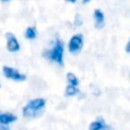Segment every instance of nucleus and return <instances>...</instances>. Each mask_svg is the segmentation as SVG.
<instances>
[{
  "label": "nucleus",
  "instance_id": "nucleus-1",
  "mask_svg": "<svg viewBox=\"0 0 130 130\" xmlns=\"http://www.w3.org/2000/svg\"><path fill=\"white\" fill-rule=\"evenodd\" d=\"M46 107V100L39 98L29 101L22 109V115L26 118H35L39 116Z\"/></svg>",
  "mask_w": 130,
  "mask_h": 130
},
{
  "label": "nucleus",
  "instance_id": "nucleus-2",
  "mask_svg": "<svg viewBox=\"0 0 130 130\" xmlns=\"http://www.w3.org/2000/svg\"><path fill=\"white\" fill-rule=\"evenodd\" d=\"M63 53H64L63 44L59 39H56L54 47L50 51H47L45 53V56L51 61H54L57 64L62 65L63 64Z\"/></svg>",
  "mask_w": 130,
  "mask_h": 130
},
{
  "label": "nucleus",
  "instance_id": "nucleus-3",
  "mask_svg": "<svg viewBox=\"0 0 130 130\" xmlns=\"http://www.w3.org/2000/svg\"><path fill=\"white\" fill-rule=\"evenodd\" d=\"M83 47V36L81 34H76L71 37L69 44H68V50L72 54H76L80 52V50Z\"/></svg>",
  "mask_w": 130,
  "mask_h": 130
},
{
  "label": "nucleus",
  "instance_id": "nucleus-4",
  "mask_svg": "<svg viewBox=\"0 0 130 130\" xmlns=\"http://www.w3.org/2000/svg\"><path fill=\"white\" fill-rule=\"evenodd\" d=\"M2 70H3V74L8 79H12L16 81H23L26 79V76L24 74L19 73L15 68H12L9 66H3Z\"/></svg>",
  "mask_w": 130,
  "mask_h": 130
},
{
  "label": "nucleus",
  "instance_id": "nucleus-5",
  "mask_svg": "<svg viewBox=\"0 0 130 130\" xmlns=\"http://www.w3.org/2000/svg\"><path fill=\"white\" fill-rule=\"evenodd\" d=\"M5 38L7 40V50L11 53H15L18 52L20 50V46L19 43L16 39V37L12 34V32H6L5 34Z\"/></svg>",
  "mask_w": 130,
  "mask_h": 130
},
{
  "label": "nucleus",
  "instance_id": "nucleus-6",
  "mask_svg": "<svg viewBox=\"0 0 130 130\" xmlns=\"http://www.w3.org/2000/svg\"><path fill=\"white\" fill-rule=\"evenodd\" d=\"M88 130H112L110 126H108L102 118H98L94 122H91Z\"/></svg>",
  "mask_w": 130,
  "mask_h": 130
},
{
  "label": "nucleus",
  "instance_id": "nucleus-7",
  "mask_svg": "<svg viewBox=\"0 0 130 130\" xmlns=\"http://www.w3.org/2000/svg\"><path fill=\"white\" fill-rule=\"evenodd\" d=\"M93 17H94V26L96 28H102L105 25V16L104 13L102 12V10L100 9H95L93 11Z\"/></svg>",
  "mask_w": 130,
  "mask_h": 130
},
{
  "label": "nucleus",
  "instance_id": "nucleus-8",
  "mask_svg": "<svg viewBox=\"0 0 130 130\" xmlns=\"http://www.w3.org/2000/svg\"><path fill=\"white\" fill-rule=\"evenodd\" d=\"M17 120V117L15 115H12L10 113H2L0 112V124L8 125L14 121Z\"/></svg>",
  "mask_w": 130,
  "mask_h": 130
},
{
  "label": "nucleus",
  "instance_id": "nucleus-9",
  "mask_svg": "<svg viewBox=\"0 0 130 130\" xmlns=\"http://www.w3.org/2000/svg\"><path fill=\"white\" fill-rule=\"evenodd\" d=\"M24 36H25V38L28 39V40H34V39L37 37V29H36L34 26H28V27L25 29Z\"/></svg>",
  "mask_w": 130,
  "mask_h": 130
},
{
  "label": "nucleus",
  "instance_id": "nucleus-10",
  "mask_svg": "<svg viewBox=\"0 0 130 130\" xmlns=\"http://www.w3.org/2000/svg\"><path fill=\"white\" fill-rule=\"evenodd\" d=\"M79 92L77 86H74V85H71V84H68L66 86V89H65V94L67 96H72V95H75Z\"/></svg>",
  "mask_w": 130,
  "mask_h": 130
},
{
  "label": "nucleus",
  "instance_id": "nucleus-11",
  "mask_svg": "<svg viewBox=\"0 0 130 130\" xmlns=\"http://www.w3.org/2000/svg\"><path fill=\"white\" fill-rule=\"evenodd\" d=\"M66 77H67L68 84H71V85H74V86H78L79 81H78V78L75 76V74L69 72V73L66 74Z\"/></svg>",
  "mask_w": 130,
  "mask_h": 130
},
{
  "label": "nucleus",
  "instance_id": "nucleus-12",
  "mask_svg": "<svg viewBox=\"0 0 130 130\" xmlns=\"http://www.w3.org/2000/svg\"><path fill=\"white\" fill-rule=\"evenodd\" d=\"M82 24V18L80 14H76L75 15V19H74V25L76 26H80Z\"/></svg>",
  "mask_w": 130,
  "mask_h": 130
},
{
  "label": "nucleus",
  "instance_id": "nucleus-13",
  "mask_svg": "<svg viewBox=\"0 0 130 130\" xmlns=\"http://www.w3.org/2000/svg\"><path fill=\"white\" fill-rule=\"evenodd\" d=\"M0 130H10V128L7 125L4 124H0Z\"/></svg>",
  "mask_w": 130,
  "mask_h": 130
},
{
  "label": "nucleus",
  "instance_id": "nucleus-14",
  "mask_svg": "<svg viewBox=\"0 0 130 130\" xmlns=\"http://www.w3.org/2000/svg\"><path fill=\"white\" fill-rule=\"evenodd\" d=\"M125 51H126L127 53H130V39H129L128 43L126 44V47H125Z\"/></svg>",
  "mask_w": 130,
  "mask_h": 130
},
{
  "label": "nucleus",
  "instance_id": "nucleus-15",
  "mask_svg": "<svg viewBox=\"0 0 130 130\" xmlns=\"http://www.w3.org/2000/svg\"><path fill=\"white\" fill-rule=\"evenodd\" d=\"M66 2H70V3H75L76 2V0H65Z\"/></svg>",
  "mask_w": 130,
  "mask_h": 130
},
{
  "label": "nucleus",
  "instance_id": "nucleus-16",
  "mask_svg": "<svg viewBox=\"0 0 130 130\" xmlns=\"http://www.w3.org/2000/svg\"><path fill=\"white\" fill-rule=\"evenodd\" d=\"M89 1H90V0H82V3H83V4H86V3H88Z\"/></svg>",
  "mask_w": 130,
  "mask_h": 130
},
{
  "label": "nucleus",
  "instance_id": "nucleus-17",
  "mask_svg": "<svg viewBox=\"0 0 130 130\" xmlns=\"http://www.w3.org/2000/svg\"><path fill=\"white\" fill-rule=\"evenodd\" d=\"M1 1H2V2H9L10 0H1Z\"/></svg>",
  "mask_w": 130,
  "mask_h": 130
}]
</instances>
